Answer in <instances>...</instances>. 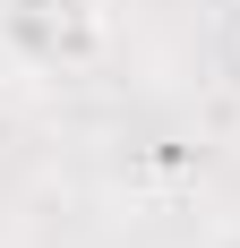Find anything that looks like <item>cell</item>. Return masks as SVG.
I'll return each mask as SVG.
<instances>
[{
    "label": "cell",
    "mask_w": 240,
    "mask_h": 248,
    "mask_svg": "<svg viewBox=\"0 0 240 248\" xmlns=\"http://www.w3.org/2000/svg\"><path fill=\"white\" fill-rule=\"evenodd\" d=\"M0 43L17 69H95L112 43L103 0H0Z\"/></svg>",
    "instance_id": "obj_1"
},
{
    "label": "cell",
    "mask_w": 240,
    "mask_h": 248,
    "mask_svg": "<svg viewBox=\"0 0 240 248\" xmlns=\"http://www.w3.org/2000/svg\"><path fill=\"white\" fill-rule=\"evenodd\" d=\"M9 69H17V51H9V43H0V86H9Z\"/></svg>",
    "instance_id": "obj_2"
}]
</instances>
